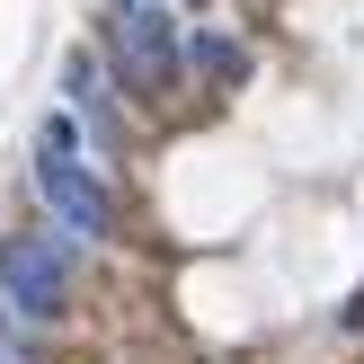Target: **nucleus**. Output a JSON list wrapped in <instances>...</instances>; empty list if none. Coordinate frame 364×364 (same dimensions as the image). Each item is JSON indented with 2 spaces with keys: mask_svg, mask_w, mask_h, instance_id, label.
Wrapping results in <instances>:
<instances>
[{
  "mask_svg": "<svg viewBox=\"0 0 364 364\" xmlns=\"http://www.w3.org/2000/svg\"><path fill=\"white\" fill-rule=\"evenodd\" d=\"M36 196H45V213H63L71 240H107V231H116V187L89 169L71 107H53V116L36 124Z\"/></svg>",
  "mask_w": 364,
  "mask_h": 364,
  "instance_id": "nucleus-1",
  "label": "nucleus"
},
{
  "mask_svg": "<svg viewBox=\"0 0 364 364\" xmlns=\"http://www.w3.org/2000/svg\"><path fill=\"white\" fill-rule=\"evenodd\" d=\"M0 302L18 320H63L71 311V231H9L0 240Z\"/></svg>",
  "mask_w": 364,
  "mask_h": 364,
  "instance_id": "nucleus-2",
  "label": "nucleus"
},
{
  "mask_svg": "<svg viewBox=\"0 0 364 364\" xmlns=\"http://www.w3.org/2000/svg\"><path fill=\"white\" fill-rule=\"evenodd\" d=\"M107 53H116V80L124 89H169L178 71H187V45H178V27H169L160 0H116Z\"/></svg>",
  "mask_w": 364,
  "mask_h": 364,
  "instance_id": "nucleus-3",
  "label": "nucleus"
},
{
  "mask_svg": "<svg viewBox=\"0 0 364 364\" xmlns=\"http://www.w3.org/2000/svg\"><path fill=\"white\" fill-rule=\"evenodd\" d=\"M63 98L80 107L98 134H116V98H107V63H98V53H71V63H63Z\"/></svg>",
  "mask_w": 364,
  "mask_h": 364,
  "instance_id": "nucleus-4",
  "label": "nucleus"
},
{
  "mask_svg": "<svg viewBox=\"0 0 364 364\" xmlns=\"http://www.w3.org/2000/svg\"><path fill=\"white\" fill-rule=\"evenodd\" d=\"M187 71H205V80H249V53H240V36H223V27H196L187 36Z\"/></svg>",
  "mask_w": 364,
  "mask_h": 364,
  "instance_id": "nucleus-5",
  "label": "nucleus"
},
{
  "mask_svg": "<svg viewBox=\"0 0 364 364\" xmlns=\"http://www.w3.org/2000/svg\"><path fill=\"white\" fill-rule=\"evenodd\" d=\"M0 364H27V347H18V338H9V329H0Z\"/></svg>",
  "mask_w": 364,
  "mask_h": 364,
  "instance_id": "nucleus-6",
  "label": "nucleus"
}]
</instances>
